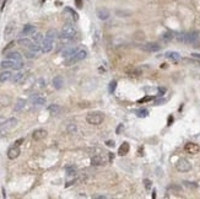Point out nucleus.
Segmentation results:
<instances>
[{"label": "nucleus", "instance_id": "nucleus-24", "mask_svg": "<svg viewBox=\"0 0 200 199\" xmlns=\"http://www.w3.org/2000/svg\"><path fill=\"white\" fill-rule=\"evenodd\" d=\"M48 111L51 112L52 114H59V112L62 111V108L59 105H49L48 106Z\"/></svg>", "mask_w": 200, "mask_h": 199}, {"label": "nucleus", "instance_id": "nucleus-43", "mask_svg": "<svg viewBox=\"0 0 200 199\" xmlns=\"http://www.w3.org/2000/svg\"><path fill=\"white\" fill-rule=\"evenodd\" d=\"M172 123H173V116H169V117H168L167 125H172Z\"/></svg>", "mask_w": 200, "mask_h": 199}, {"label": "nucleus", "instance_id": "nucleus-28", "mask_svg": "<svg viewBox=\"0 0 200 199\" xmlns=\"http://www.w3.org/2000/svg\"><path fill=\"white\" fill-rule=\"evenodd\" d=\"M17 43H18L20 46H22V47H27V48L32 44V42L29 41L28 38H20L18 41H17Z\"/></svg>", "mask_w": 200, "mask_h": 199}, {"label": "nucleus", "instance_id": "nucleus-13", "mask_svg": "<svg viewBox=\"0 0 200 199\" xmlns=\"http://www.w3.org/2000/svg\"><path fill=\"white\" fill-rule=\"evenodd\" d=\"M31 101L36 106H43V105H46V97H43L42 95H37L36 94V95L31 96Z\"/></svg>", "mask_w": 200, "mask_h": 199}, {"label": "nucleus", "instance_id": "nucleus-29", "mask_svg": "<svg viewBox=\"0 0 200 199\" xmlns=\"http://www.w3.org/2000/svg\"><path fill=\"white\" fill-rule=\"evenodd\" d=\"M14 64H15V62H12V60H9V59H6V60H3L1 62V68H4V69H10V68H14Z\"/></svg>", "mask_w": 200, "mask_h": 199}, {"label": "nucleus", "instance_id": "nucleus-27", "mask_svg": "<svg viewBox=\"0 0 200 199\" xmlns=\"http://www.w3.org/2000/svg\"><path fill=\"white\" fill-rule=\"evenodd\" d=\"M126 73L132 76H139L141 75V69H138V68H133V69H128Z\"/></svg>", "mask_w": 200, "mask_h": 199}, {"label": "nucleus", "instance_id": "nucleus-8", "mask_svg": "<svg viewBox=\"0 0 200 199\" xmlns=\"http://www.w3.org/2000/svg\"><path fill=\"white\" fill-rule=\"evenodd\" d=\"M20 154H21V150H20V146H17V145L9 147V150H7V157L10 158V160H15V158H17L20 156Z\"/></svg>", "mask_w": 200, "mask_h": 199}, {"label": "nucleus", "instance_id": "nucleus-23", "mask_svg": "<svg viewBox=\"0 0 200 199\" xmlns=\"http://www.w3.org/2000/svg\"><path fill=\"white\" fill-rule=\"evenodd\" d=\"M11 77H12V74L10 73L9 70H5V71H3L1 74H0V83H6Z\"/></svg>", "mask_w": 200, "mask_h": 199}, {"label": "nucleus", "instance_id": "nucleus-20", "mask_svg": "<svg viewBox=\"0 0 200 199\" xmlns=\"http://www.w3.org/2000/svg\"><path fill=\"white\" fill-rule=\"evenodd\" d=\"M36 32V27L33 25H26L22 29V36H28V35H33Z\"/></svg>", "mask_w": 200, "mask_h": 199}, {"label": "nucleus", "instance_id": "nucleus-3", "mask_svg": "<svg viewBox=\"0 0 200 199\" xmlns=\"http://www.w3.org/2000/svg\"><path fill=\"white\" fill-rule=\"evenodd\" d=\"M87 57V51L85 48H79V51L69 59H65V64L66 65H71L74 63H77V62H81Z\"/></svg>", "mask_w": 200, "mask_h": 199}, {"label": "nucleus", "instance_id": "nucleus-44", "mask_svg": "<svg viewBox=\"0 0 200 199\" xmlns=\"http://www.w3.org/2000/svg\"><path fill=\"white\" fill-rule=\"evenodd\" d=\"M123 128H124V125L123 124H121L118 128H117V134H121L122 133V130H123Z\"/></svg>", "mask_w": 200, "mask_h": 199}, {"label": "nucleus", "instance_id": "nucleus-9", "mask_svg": "<svg viewBox=\"0 0 200 199\" xmlns=\"http://www.w3.org/2000/svg\"><path fill=\"white\" fill-rule=\"evenodd\" d=\"M47 130L46 129H42V128H39V129H36V130L32 133V138H33V140L36 142H39V140H43V139L47 136Z\"/></svg>", "mask_w": 200, "mask_h": 199}, {"label": "nucleus", "instance_id": "nucleus-15", "mask_svg": "<svg viewBox=\"0 0 200 199\" xmlns=\"http://www.w3.org/2000/svg\"><path fill=\"white\" fill-rule=\"evenodd\" d=\"M6 59L12 60V62H21L22 60V55L20 54L18 52H9L6 54Z\"/></svg>", "mask_w": 200, "mask_h": 199}, {"label": "nucleus", "instance_id": "nucleus-7", "mask_svg": "<svg viewBox=\"0 0 200 199\" xmlns=\"http://www.w3.org/2000/svg\"><path fill=\"white\" fill-rule=\"evenodd\" d=\"M53 43L54 41H52V39H49L47 37L43 38V41L41 42V47H42V52L43 53H49L53 49Z\"/></svg>", "mask_w": 200, "mask_h": 199}, {"label": "nucleus", "instance_id": "nucleus-21", "mask_svg": "<svg viewBox=\"0 0 200 199\" xmlns=\"http://www.w3.org/2000/svg\"><path fill=\"white\" fill-rule=\"evenodd\" d=\"M91 164L93 166H102V165H104V160L102 158V156L95 155V156L91 157Z\"/></svg>", "mask_w": 200, "mask_h": 199}, {"label": "nucleus", "instance_id": "nucleus-49", "mask_svg": "<svg viewBox=\"0 0 200 199\" xmlns=\"http://www.w3.org/2000/svg\"><path fill=\"white\" fill-rule=\"evenodd\" d=\"M158 90H160V96H161L162 94H165V91H166V90H165V88H162V87H160V88H158Z\"/></svg>", "mask_w": 200, "mask_h": 199}, {"label": "nucleus", "instance_id": "nucleus-48", "mask_svg": "<svg viewBox=\"0 0 200 199\" xmlns=\"http://www.w3.org/2000/svg\"><path fill=\"white\" fill-rule=\"evenodd\" d=\"M184 184L188 186V187H194V188L196 187V184H190V182H184Z\"/></svg>", "mask_w": 200, "mask_h": 199}, {"label": "nucleus", "instance_id": "nucleus-35", "mask_svg": "<svg viewBox=\"0 0 200 199\" xmlns=\"http://www.w3.org/2000/svg\"><path fill=\"white\" fill-rule=\"evenodd\" d=\"M65 10H66L68 13H70V14L73 15V17H74V20H75V21H77V20H79V15H77V14L74 11V10H73L71 7H65Z\"/></svg>", "mask_w": 200, "mask_h": 199}, {"label": "nucleus", "instance_id": "nucleus-47", "mask_svg": "<svg viewBox=\"0 0 200 199\" xmlns=\"http://www.w3.org/2000/svg\"><path fill=\"white\" fill-rule=\"evenodd\" d=\"M192 57H193V58H198V59H200V53H192Z\"/></svg>", "mask_w": 200, "mask_h": 199}, {"label": "nucleus", "instance_id": "nucleus-39", "mask_svg": "<svg viewBox=\"0 0 200 199\" xmlns=\"http://www.w3.org/2000/svg\"><path fill=\"white\" fill-rule=\"evenodd\" d=\"M66 171H68V175H69V176L76 175V168H75V167H68Z\"/></svg>", "mask_w": 200, "mask_h": 199}, {"label": "nucleus", "instance_id": "nucleus-11", "mask_svg": "<svg viewBox=\"0 0 200 199\" xmlns=\"http://www.w3.org/2000/svg\"><path fill=\"white\" fill-rule=\"evenodd\" d=\"M145 52H149V53H155V52H158L160 49H161V46H158L157 43H146L141 47Z\"/></svg>", "mask_w": 200, "mask_h": 199}, {"label": "nucleus", "instance_id": "nucleus-31", "mask_svg": "<svg viewBox=\"0 0 200 199\" xmlns=\"http://www.w3.org/2000/svg\"><path fill=\"white\" fill-rule=\"evenodd\" d=\"M24 79V74L22 73H20V71H17L16 74H14L12 75V77H11V80L14 81V83H20Z\"/></svg>", "mask_w": 200, "mask_h": 199}, {"label": "nucleus", "instance_id": "nucleus-25", "mask_svg": "<svg viewBox=\"0 0 200 199\" xmlns=\"http://www.w3.org/2000/svg\"><path fill=\"white\" fill-rule=\"evenodd\" d=\"M173 38H174V33L171 32V31L165 32V33L162 35V37H161V39H162L163 42H169V41H172Z\"/></svg>", "mask_w": 200, "mask_h": 199}, {"label": "nucleus", "instance_id": "nucleus-19", "mask_svg": "<svg viewBox=\"0 0 200 199\" xmlns=\"http://www.w3.org/2000/svg\"><path fill=\"white\" fill-rule=\"evenodd\" d=\"M25 106H26V100H24V98H18L17 101H16L15 107H14V111H15V112L22 111V109L25 108Z\"/></svg>", "mask_w": 200, "mask_h": 199}, {"label": "nucleus", "instance_id": "nucleus-6", "mask_svg": "<svg viewBox=\"0 0 200 199\" xmlns=\"http://www.w3.org/2000/svg\"><path fill=\"white\" fill-rule=\"evenodd\" d=\"M199 39V33L196 31L193 32H184V39H183V43L185 44H193L195 43Z\"/></svg>", "mask_w": 200, "mask_h": 199}, {"label": "nucleus", "instance_id": "nucleus-52", "mask_svg": "<svg viewBox=\"0 0 200 199\" xmlns=\"http://www.w3.org/2000/svg\"><path fill=\"white\" fill-rule=\"evenodd\" d=\"M95 198H106V195H97V197H95Z\"/></svg>", "mask_w": 200, "mask_h": 199}, {"label": "nucleus", "instance_id": "nucleus-32", "mask_svg": "<svg viewBox=\"0 0 200 199\" xmlns=\"http://www.w3.org/2000/svg\"><path fill=\"white\" fill-rule=\"evenodd\" d=\"M66 129H68V133H69V134H75L76 130H77V127H76L75 123H70Z\"/></svg>", "mask_w": 200, "mask_h": 199}, {"label": "nucleus", "instance_id": "nucleus-45", "mask_svg": "<svg viewBox=\"0 0 200 199\" xmlns=\"http://www.w3.org/2000/svg\"><path fill=\"white\" fill-rule=\"evenodd\" d=\"M14 44H15V42H14V41H12V42H10V43H9V44H7V46H6V48H5V49H4V52H5V51H6V49H9V48H11V47H12V46H14Z\"/></svg>", "mask_w": 200, "mask_h": 199}, {"label": "nucleus", "instance_id": "nucleus-36", "mask_svg": "<svg viewBox=\"0 0 200 199\" xmlns=\"http://www.w3.org/2000/svg\"><path fill=\"white\" fill-rule=\"evenodd\" d=\"M33 41L37 42V43H41V42L43 41V36H42L41 33H36V35L33 36Z\"/></svg>", "mask_w": 200, "mask_h": 199}, {"label": "nucleus", "instance_id": "nucleus-46", "mask_svg": "<svg viewBox=\"0 0 200 199\" xmlns=\"http://www.w3.org/2000/svg\"><path fill=\"white\" fill-rule=\"evenodd\" d=\"M114 144H115V143H114L113 140H109V142H107V145H108V146H111V147H112V146H114Z\"/></svg>", "mask_w": 200, "mask_h": 199}, {"label": "nucleus", "instance_id": "nucleus-18", "mask_svg": "<svg viewBox=\"0 0 200 199\" xmlns=\"http://www.w3.org/2000/svg\"><path fill=\"white\" fill-rule=\"evenodd\" d=\"M129 149H130V146H129V143L124 142V143L121 145V147H119L118 155H119V156H124V155H126V154L129 153Z\"/></svg>", "mask_w": 200, "mask_h": 199}, {"label": "nucleus", "instance_id": "nucleus-42", "mask_svg": "<svg viewBox=\"0 0 200 199\" xmlns=\"http://www.w3.org/2000/svg\"><path fill=\"white\" fill-rule=\"evenodd\" d=\"M24 142H25V139H24V138H20V139H17V140L15 142V145L20 146V145H21V144H22Z\"/></svg>", "mask_w": 200, "mask_h": 199}, {"label": "nucleus", "instance_id": "nucleus-12", "mask_svg": "<svg viewBox=\"0 0 200 199\" xmlns=\"http://www.w3.org/2000/svg\"><path fill=\"white\" fill-rule=\"evenodd\" d=\"M184 149H185V151H187L188 154H192V155L198 154V153L200 151V146H199L198 144H194V143H188V144H185Z\"/></svg>", "mask_w": 200, "mask_h": 199}, {"label": "nucleus", "instance_id": "nucleus-30", "mask_svg": "<svg viewBox=\"0 0 200 199\" xmlns=\"http://www.w3.org/2000/svg\"><path fill=\"white\" fill-rule=\"evenodd\" d=\"M46 37L49 38V39H52V41H55V38H57V31H55V29H48L47 33H46Z\"/></svg>", "mask_w": 200, "mask_h": 199}, {"label": "nucleus", "instance_id": "nucleus-5", "mask_svg": "<svg viewBox=\"0 0 200 199\" xmlns=\"http://www.w3.org/2000/svg\"><path fill=\"white\" fill-rule=\"evenodd\" d=\"M176 168L179 172H188L192 170V164L187 158H179L176 164Z\"/></svg>", "mask_w": 200, "mask_h": 199}, {"label": "nucleus", "instance_id": "nucleus-2", "mask_svg": "<svg viewBox=\"0 0 200 199\" xmlns=\"http://www.w3.org/2000/svg\"><path fill=\"white\" fill-rule=\"evenodd\" d=\"M104 119V114L99 111H95V112H91L86 116V121L88 124L91 125H99Z\"/></svg>", "mask_w": 200, "mask_h": 199}, {"label": "nucleus", "instance_id": "nucleus-40", "mask_svg": "<svg viewBox=\"0 0 200 199\" xmlns=\"http://www.w3.org/2000/svg\"><path fill=\"white\" fill-rule=\"evenodd\" d=\"M75 5L77 9H82V0H75Z\"/></svg>", "mask_w": 200, "mask_h": 199}, {"label": "nucleus", "instance_id": "nucleus-26", "mask_svg": "<svg viewBox=\"0 0 200 199\" xmlns=\"http://www.w3.org/2000/svg\"><path fill=\"white\" fill-rule=\"evenodd\" d=\"M28 49H31V51H32V52H35V53H38L39 51H42V47H41V43L33 42L31 46L28 47Z\"/></svg>", "mask_w": 200, "mask_h": 199}, {"label": "nucleus", "instance_id": "nucleus-1", "mask_svg": "<svg viewBox=\"0 0 200 199\" xmlns=\"http://www.w3.org/2000/svg\"><path fill=\"white\" fill-rule=\"evenodd\" d=\"M76 35V29L71 24H65L62 28V33H60V39L63 42H69L75 37Z\"/></svg>", "mask_w": 200, "mask_h": 199}, {"label": "nucleus", "instance_id": "nucleus-34", "mask_svg": "<svg viewBox=\"0 0 200 199\" xmlns=\"http://www.w3.org/2000/svg\"><path fill=\"white\" fill-rule=\"evenodd\" d=\"M115 88H117V81H115V80H113V81H111V84H109V87H108L109 94H114Z\"/></svg>", "mask_w": 200, "mask_h": 199}, {"label": "nucleus", "instance_id": "nucleus-4", "mask_svg": "<svg viewBox=\"0 0 200 199\" xmlns=\"http://www.w3.org/2000/svg\"><path fill=\"white\" fill-rule=\"evenodd\" d=\"M17 124V119L16 118H10L4 123V127L0 129V136H5L11 129Z\"/></svg>", "mask_w": 200, "mask_h": 199}, {"label": "nucleus", "instance_id": "nucleus-51", "mask_svg": "<svg viewBox=\"0 0 200 199\" xmlns=\"http://www.w3.org/2000/svg\"><path fill=\"white\" fill-rule=\"evenodd\" d=\"M152 198H156V191L154 189V192H152Z\"/></svg>", "mask_w": 200, "mask_h": 199}, {"label": "nucleus", "instance_id": "nucleus-17", "mask_svg": "<svg viewBox=\"0 0 200 199\" xmlns=\"http://www.w3.org/2000/svg\"><path fill=\"white\" fill-rule=\"evenodd\" d=\"M14 29H15V24H14V22H9V24L6 25V27H5V29H4V36H5V38H9L10 36H11L12 32H14Z\"/></svg>", "mask_w": 200, "mask_h": 199}, {"label": "nucleus", "instance_id": "nucleus-10", "mask_svg": "<svg viewBox=\"0 0 200 199\" xmlns=\"http://www.w3.org/2000/svg\"><path fill=\"white\" fill-rule=\"evenodd\" d=\"M77 51H79V47H68L62 52V57L64 59H69V58H71Z\"/></svg>", "mask_w": 200, "mask_h": 199}, {"label": "nucleus", "instance_id": "nucleus-38", "mask_svg": "<svg viewBox=\"0 0 200 199\" xmlns=\"http://www.w3.org/2000/svg\"><path fill=\"white\" fill-rule=\"evenodd\" d=\"M36 54H37V53L32 52L31 49H28V51L25 53V57H26V58H28V59H32V58H35V57H36Z\"/></svg>", "mask_w": 200, "mask_h": 199}, {"label": "nucleus", "instance_id": "nucleus-41", "mask_svg": "<svg viewBox=\"0 0 200 199\" xmlns=\"http://www.w3.org/2000/svg\"><path fill=\"white\" fill-rule=\"evenodd\" d=\"M144 183H145L146 189H150V188H151V181H150V180H145Z\"/></svg>", "mask_w": 200, "mask_h": 199}, {"label": "nucleus", "instance_id": "nucleus-50", "mask_svg": "<svg viewBox=\"0 0 200 199\" xmlns=\"http://www.w3.org/2000/svg\"><path fill=\"white\" fill-rule=\"evenodd\" d=\"M109 161H111V162L113 161V154L112 153H109Z\"/></svg>", "mask_w": 200, "mask_h": 199}, {"label": "nucleus", "instance_id": "nucleus-14", "mask_svg": "<svg viewBox=\"0 0 200 199\" xmlns=\"http://www.w3.org/2000/svg\"><path fill=\"white\" fill-rule=\"evenodd\" d=\"M109 10L108 9H106V7H99V9H97V16H98V18L99 20H107L108 17H109Z\"/></svg>", "mask_w": 200, "mask_h": 199}, {"label": "nucleus", "instance_id": "nucleus-22", "mask_svg": "<svg viewBox=\"0 0 200 199\" xmlns=\"http://www.w3.org/2000/svg\"><path fill=\"white\" fill-rule=\"evenodd\" d=\"M165 57L168 58V59H171V60H173V62H178L179 59H181V55H179L178 52H167L165 54Z\"/></svg>", "mask_w": 200, "mask_h": 199}, {"label": "nucleus", "instance_id": "nucleus-33", "mask_svg": "<svg viewBox=\"0 0 200 199\" xmlns=\"http://www.w3.org/2000/svg\"><path fill=\"white\" fill-rule=\"evenodd\" d=\"M136 114L140 118H145V117L149 116V111H147V109H145V108H141V109H139V111L136 112Z\"/></svg>", "mask_w": 200, "mask_h": 199}, {"label": "nucleus", "instance_id": "nucleus-16", "mask_svg": "<svg viewBox=\"0 0 200 199\" xmlns=\"http://www.w3.org/2000/svg\"><path fill=\"white\" fill-rule=\"evenodd\" d=\"M63 85H64V79H63V76L57 75V76L53 79V86H54V88H57V90H60V88L63 87Z\"/></svg>", "mask_w": 200, "mask_h": 199}, {"label": "nucleus", "instance_id": "nucleus-37", "mask_svg": "<svg viewBox=\"0 0 200 199\" xmlns=\"http://www.w3.org/2000/svg\"><path fill=\"white\" fill-rule=\"evenodd\" d=\"M151 100H154V97L152 96H145V97H143V98H140L139 100V103H144V102H149V101H151Z\"/></svg>", "mask_w": 200, "mask_h": 199}]
</instances>
